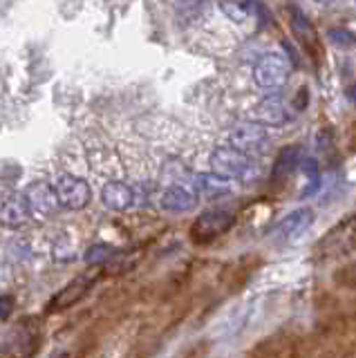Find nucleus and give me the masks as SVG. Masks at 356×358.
Masks as SVG:
<instances>
[{"label":"nucleus","mask_w":356,"mask_h":358,"mask_svg":"<svg viewBox=\"0 0 356 358\" xmlns=\"http://www.w3.org/2000/svg\"><path fill=\"white\" fill-rule=\"evenodd\" d=\"M289 74H292V65H289L287 56L280 52L264 54L253 67V81L262 90L283 87L289 81Z\"/></svg>","instance_id":"1"},{"label":"nucleus","mask_w":356,"mask_h":358,"mask_svg":"<svg viewBox=\"0 0 356 358\" xmlns=\"http://www.w3.org/2000/svg\"><path fill=\"white\" fill-rule=\"evenodd\" d=\"M233 224H236V215H233L231 210H225V208L206 210L193 222L191 238L197 244H208V242L218 240L220 235H225Z\"/></svg>","instance_id":"2"},{"label":"nucleus","mask_w":356,"mask_h":358,"mask_svg":"<svg viewBox=\"0 0 356 358\" xmlns=\"http://www.w3.org/2000/svg\"><path fill=\"white\" fill-rule=\"evenodd\" d=\"M208 164H211V171L225 179H242V177H247L253 168L251 157L238 152L236 148H231V145L215 148L208 157Z\"/></svg>","instance_id":"3"},{"label":"nucleus","mask_w":356,"mask_h":358,"mask_svg":"<svg viewBox=\"0 0 356 358\" xmlns=\"http://www.w3.org/2000/svg\"><path fill=\"white\" fill-rule=\"evenodd\" d=\"M54 193H57L59 206L70 208V210H81L90 204L92 199V188L85 179L76 175H61L54 184Z\"/></svg>","instance_id":"4"},{"label":"nucleus","mask_w":356,"mask_h":358,"mask_svg":"<svg viewBox=\"0 0 356 358\" xmlns=\"http://www.w3.org/2000/svg\"><path fill=\"white\" fill-rule=\"evenodd\" d=\"M23 197L29 210V217L45 220V217H52L59 208V199H57V193H54V186L48 182H31L25 188Z\"/></svg>","instance_id":"5"},{"label":"nucleus","mask_w":356,"mask_h":358,"mask_svg":"<svg viewBox=\"0 0 356 358\" xmlns=\"http://www.w3.org/2000/svg\"><path fill=\"white\" fill-rule=\"evenodd\" d=\"M266 143V130L260 123H240L229 132V145L238 152L251 157L253 152H260L262 145Z\"/></svg>","instance_id":"6"},{"label":"nucleus","mask_w":356,"mask_h":358,"mask_svg":"<svg viewBox=\"0 0 356 358\" xmlns=\"http://www.w3.org/2000/svg\"><path fill=\"white\" fill-rule=\"evenodd\" d=\"M97 273H83L79 275L76 280H72L70 285H65L57 296H54L50 300V305H48V313H54V311H63V309H68L72 305H76L87 291L92 289V285L97 282Z\"/></svg>","instance_id":"7"},{"label":"nucleus","mask_w":356,"mask_h":358,"mask_svg":"<svg viewBox=\"0 0 356 358\" xmlns=\"http://www.w3.org/2000/svg\"><path fill=\"white\" fill-rule=\"evenodd\" d=\"M29 220V210L25 197L14 190H3L0 193V224L7 229H20Z\"/></svg>","instance_id":"8"},{"label":"nucleus","mask_w":356,"mask_h":358,"mask_svg":"<svg viewBox=\"0 0 356 358\" xmlns=\"http://www.w3.org/2000/svg\"><path fill=\"white\" fill-rule=\"evenodd\" d=\"M314 222V213L309 208H298L278 224L276 231H273V238L278 242H294L296 238H300Z\"/></svg>","instance_id":"9"},{"label":"nucleus","mask_w":356,"mask_h":358,"mask_svg":"<svg viewBox=\"0 0 356 358\" xmlns=\"http://www.w3.org/2000/svg\"><path fill=\"white\" fill-rule=\"evenodd\" d=\"M197 193L193 190V186H186V184H173L169 186L162 193L159 197V206L164 210H173V213H184V210H191L197 204Z\"/></svg>","instance_id":"10"},{"label":"nucleus","mask_w":356,"mask_h":358,"mask_svg":"<svg viewBox=\"0 0 356 358\" xmlns=\"http://www.w3.org/2000/svg\"><path fill=\"white\" fill-rule=\"evenodd\" d=\"M101 201L110 210H128L132 204H135V190H132V186H128L126 182L113 179V182H108L104 186Z\"/></svg>","instance_id":"11"},{"label":"nucleus","mask_w":356,"mask_h":358,"mask_svg":"<svg viewBox=\"0 0 356 358\" xmlns=\"http://www.w3.org/2000/svg\"><path fill=\"white\" fill-rule=\"evenodd\" d=\"M253 121L260 123V126H283L287 121V110L285 103L280 101V96H266L262 99L253 110Z\"/></svg>","instance_id":"12"},{"label":"nucleus","mask_w":356,"mask_h":358,"mask_svg":"<svg viewBox=\"0 0 356 358\" xmlns=\"http://www.w3.org/2000/svg\"><path fill=\"white\" fill-rule=\"evenodd\" d=\"M233 179H225L215 173H199L193 179V190L197 197H222L233 190Z\"/></svg>","instance_id":"13"},{"label":"nucleus","mask_w":356,"mask_h":358,"mask_svg":"<svg viewBox=\"0 0 356 358\" xmlns=\"http://www.w3.org/2000/svg\"><path fill=\"white\" fill-rule=\"evenodd\" d=\"M292 29H294V36L303 43L305 48H314L316 45L318 34H316L314 25L309 22V18L300 9H292Z\"/></svg>","instance_id":"14"},{"label":"nucleus","mask_w":356,"mask_h":358,"mask_svg":"<svg viewBox=\"0 0 356 358\" xmlns=\"http://www.w3.org/2000/svg\"><path fill=\"white\" fill-rule=\"evenodd\" d=\"M296 164H298V148H296V145H292V148H285L276 159L273 179H285L296 168Z\"/></svg>","instance_id":"15"},{"label":"nucleus","mask_w":356,"mask_h":358,"mask_svg":"<svg viewBox=\"0 0 356 358\" xmlns=\"http://www.w3.org/2000/svg\"><path fill=\"white\" fill-rule=\"evenodd\" d=\"M115 255V249L108 244H92L90 249L85 251V262L87 264H106L110 262V257Z\"/></svg>","instance_id":"16"},{"label":"nucleus","mask_w":356,"mask_h":358,"mask_svg":"<svg viewBox=\"0 0 356 358\" xmlns=\"http://www.w3.org/2000/svg\"><path fill=\"white\" fill-rule=\"evenodd\" d=\"M329 38L336 43V45H345V48H352L354 45V36L350 31H341V29H332L329 31Z\"/></svg>","instance_id":"17"},{"label":"nucleus","mask_w":356,"mask_h":358,"mask_svg":"<svg viewBox=\"0 0 356 358\" xmlns=\"http://www.w3.org/2000/svg\"><path fill=\"white\" fill-rule=\"evenodd\" d=\"M14 307H16V302L12 296H0V320H7L12 316Z\"/></svg>","instance_id":"18"},{"label":"nucleus","mask_w":356,"mask_h":358,"mask_svg":"<svg viewBox=\"0 0 356 358\" xmlns=\"http://www.w3.org/2000/svg\"><path fill=\"white\" fill-rule=\"evenodd\" d=\"M222 9H225L227 11V14L233 18V20H236V22H240V20H244V18H247V11H244L240 5H233V3H225V5H222Z\"/></svg>","instance_id":"19"},{"label":"nucleus","mask_w":356,"mask_h":358,"mask_svg":"<svg viewBox=\"0 0 356 358\" xmlns=\"http://www.w3.org/2000/svg\"><path fill=\"white\" fill-rule=\"evenodd\" d=\"M316 3H320V5H327V3H332V0H316Z\"/></svg>","instance_id":"20"}]
</instances>
